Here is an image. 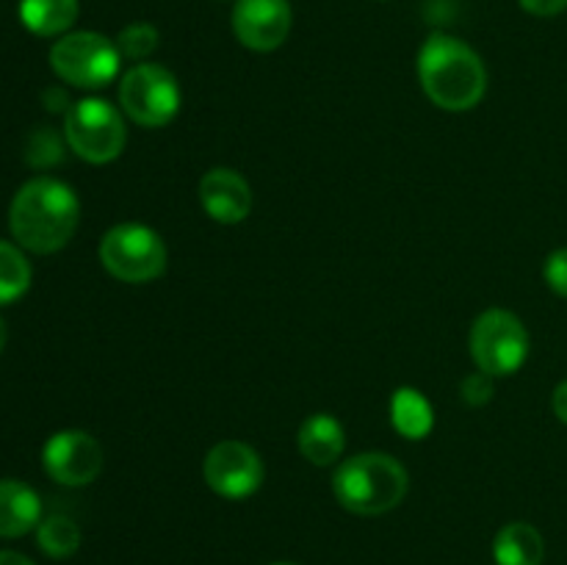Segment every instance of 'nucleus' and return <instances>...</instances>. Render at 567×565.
Segmentation results:
<instances>
[{
  "label": "nucleus",
  "instance_id": "1",
  "mask_svg": "<svg viewBox=\"0 0 567 565\" xmlns=\"http://www.w3.org/2000/svg\"><path fill=\"white\" fill-rule=\"evenodd\" d=\"M78 222H81V199L72 186L55 177H33L11 199V236L28 253H59L75 236Z\"/></svg>",
  "mask_w": 567,
  "mask_h": 565
},
{
  "label": "nucleus",
  "instance_id": "2",
  "mask_svg": "<svg viewBox=\"0 0 567 565\" xmlns=\"http://www.w3.org/2000/svg\"><path fill=\"white\" fill-rule=\"evenodd\" d=\"M419 81L426 97L443 111H471L487 92V70L463 39L432 33L419 53Z\"/></svg>",
  "mask_w": 567,
  "mask_h": 565
},
{
  "label": "nucleus",
  "instance_id": "3",
  "mask_svg": "<svg viewBox=\"0 0 567 565\" xmlns=\"http://www.w3.org/2000/svg\"><path fill=\"white\" fill-rule=\"evenodd\" d=\"M408 469L385 452H363L343 460L332 474L338 504L354 515H382L408 496Z\"/></svg>",
  "mask_w": 567,
  "mask_h": 565
},
{
  "label": "nucleus",
  "instance_id": "4",
  "mask_svg": "<svg viewBox=\"0 0 567 565\" xmlns=\"http://www.w3.org/2000/svg\"><path fill=\"white\" fill-rule=\"evenodd\" d=\"M166 244L142 222L114 225L100 242V264L122 282H153L166 271Z\"/></svg>",
  "mask_w": 567,
  "mask_h": 565
},
{
  "label": "nucleus",
  "instance_id": "5",
  "mask_svg": "<svg viewBox=\"0 0 567 565\" xmlns=\"http://www.w3.org/2000/svg\"><path fill=\"white\" fill-rule=\"evenodd\" d=\"M64 136L78 158L89 164H109L125 150V116L109 100L83 97L66 109Z\"/></svg>",
  "mask_w": 567,
  "mask_h": 565
},
{
  "label": "nucleus",
  "instance_id": "6",
  "mask_svg": "<svg viewBox=\"0 0 567 565\" xmlns=\"http://www.w3.org/2000/svg\"><path fill=\"white\" fill-rule=\"evenodd\" d=\"M50 66L70 86L103 89L120 75L122 53L103 33L75 31L50 48Z\"/></svg>",
  "mask_w": 567,
  "mask_h": 565
},
{
  "label": "nucleus",
  "instance_id": "7",
  "mask_svg": "<svg viewBox=\"0 0 567 565\" xmlns=\"http://www.w3.org/2000/svg\"><path fill=\"white\" fill-rule=\"evenodd\" d=\"M471 355L476 369L496 377H509L520 371L529 358V332L524 321L504 308H491L476 316L471 327Z\"/></svg>",
  "mask_w": 567,
  "mask_h": 565
},
{
  "label": "nucleus",
  "instance_id": "8",
  "mask_svg": "<svg viewBox=\"0 0 567 565\" xmlns=\"http://www.w3.org/2000/svg\"><path fill=\"white\" fill-rule=\"evenodd\" d=\"M122 114L142 127H164L181 111V86L166 66L142 61L120 83Z\"/></svg>",
  "mask_w": 567,
  "mask_h": 565
},
{
  "label": "nucleus",
  "instance_id": "9",
  "mask_svg": "<svg viewBox=\"0 0 567 565\" xmlns=\"http://www.w3.org/2000/svg\"><path fill=\"white\" fill-rule=\"evenodd\" d=\"M205 482L221 499H247L264 485V460L249 443L219 441L203 463Z\"/></svg>",
  "mask_w": 567,
  "mask_h": 565
},
{
  "label": "nucleus",
  "instance_id": "10",
  "mask_svg": "<svg viewBox=\"0 0 567 565\" xmlns=\"http://www.w3.org/2000/svg\"><path fill=\"white\" fill-rule=\"evenodd\" d=\"M103 446L97 438L83 430H61L48 438L42 449V465L59 485H89L103 471Z\"/></svg>",
  "mask_w": 567,
  "mask_h": 565
},
{
  "label": "nucleus",
  "instance_id": "11",
  "mask_svg": "<svg viewBox=\"0 0 567 565\" xmlns=\"http://www.w3.org/2000/svg\"><path fill=\"white\" fill-rule=\"evenodd\" d=\"M233 33L244 48L271 53L291 33V3L288 0H236Z\"/></svg>",
  "mask_w": 567,
  "mask_h": 565
},
{
  "label": "nucleus",
  "instance_id": "12",
  "mask_svg": "<svg viewBox=\"0 0 567 565\" xmlns=\"http://www.w3.org/2000/svg\"><path fill=\"white\" fill-rule=\"evenodd\" d=\"M199 203L219 225H238L252 210V188L230 166H214L199 177Z\"/></svg>",
  "mask_w": 567,
  "mask_h": 565
},
{
  "label": "nucleus",
  "instance_id": "13",
  "mask_svg": "<svg viewBox=\"0 0 567 565\" xmlns=\"http://www.w3.org/2000/svg\"><path fill=\"white\" fill-rule=\"evenodd\" d=\"M42 521V499L20 480H0V537H22Z\"/></svg>",
  "mask_w": 567,
  "mask_h": 565
},
{
  "label": "nucleus",
  "instance_id": "14",
  "mask_svg": "<svg viewBox=\"0 0 567 565\" xmlns=\"http://www.w3.org/2000/svg\"><path fill=\"white\" fill-rule=\"evenodd\" d=\"M299 452L313 465H332L341 460L347 449V432L343 424L330 413H313L299 427Z\"/></svg>",
  "mask_w": 567,
  "mask_h": 565
},
{
  "label": "nucleus",
  "instance_id": "15",
  "mask_svg": "<svg viewBox=\"0 0 567 565\" xmlns=\"http://www.w3.org/2000/svg\"><path fill=\"white\" fill-rule=\"evenodd\" d=\"M546 557L543 535L526 521H513L502 526L493 541V559L496 565H540Z\"/></svg>",
  "mask_w": 567,
  "mask_h": 565
},
{
  "label": "nucleus",
  "instance_id": "16",
  "mask_svg": "<svg viewBox=\"0 0 567 565\" xmlns=\"http://www.w3.org/2000/svg\"><path fill=\"white\" fill-rule=\"evenodd\" d=\"M391 421L408 441H421L435 427V410L419 388H396L391 397Z\"/></svg>",
  "mask_w": 567,
  "mask_h": 565
},
{
  "label": "nucleus",
  "instance_id": "17",
  "mask_svg": "<svg viewBox=\"0 0 567 565\" xmlns=\"http://www.w3.org/2000/svg\"><path fill=\"white\" fill-rule=\"evenodd\" d=\"M20 20L37 37H64L78 20V0H20Z\"/></svg>",
  "mask_w": 567,
  "mask_h": 565
},
{
  "label": "nucleus",
  "instance_id": "18",
  "mask_svg": "<svg viewBox=\"0 0 567 565\" xmlns=\"http://www.w3.org/2000/svg\"><path fill=\"white\" fill-rule=\"evenodd\" d=\"M37 543L48 557L66 559L81 548V530L70 515H48L39 521Z\"/></svg>",
  "mask_w": 567,
  "mask_h": 565
},
{
  "label": "nucleus",
  "instance_id": "19",
  "mask_svg": "<svg viewBox=\"0 0 567 565\" xmlns=\"http://www.w3.org/2000/svg\"><path fill=\"white\" fill-rule=\"evenodd\" d=\"M31 288V264L20 247L0 242V305H11Z\"/></svg>",
  "mask_w": 567,
  "mask_h": 565
},
{
  "label": "nucleus",
  "instance_id": "20",
  "mask_svg": "<svg viewBox=\"0 0 567 565\" xmlns=\"http://www.w3.org/2000/svg\"><path fill=\"white\" fill-rule=\"evenodd\" d=\"M116 48H120L122 59L144 61L155 53L158 48V28L150 22H133V25L122 28L116 37Z\"/></svg>",
  "mask_w": 567,
  "mask_h": 565
},
{
  "label": "nucleus",
  "instance_id": "21",
  "mask_svg": "<svg viewBox=\"0 0 567 565\" xmlns=\"http://www.w3.org/2000/svg\"><path fill=\"white\" fill-rule=\"evenodd\" d=\"M543 277H546L548 288L559 297L567 299V247L554 249L543 264Z\"/></svg>",
  "mask_w": 567,
  "mask_h": 565
},
{
  "label": "nucleus",
  "instance_id": "22",
  "mask_svg": "<svg viewBox=\"0 0 567 565\" xmlns=\"http://www.w3.org/2000/svg\"><path fill=\"white\" fill-rule=\"evenodd\" d=\"M463 399L468 404H474V408H482V404H487L493 399V377L485 374V371H474V374H468L463 380Z\"/></svg>",
  "mask_w": 567,
  "mask_h": 565
},
{
  "label": "nucleus",
  "instance_id": "23",
  "mask_svg": "<svg viewBox=\"0 0 567 565\" xmlns=\"http://www.w3.org/2000/svg\"><path fill=\"white\" fill-rule=\"evenodd\" d=\"M520 9L535 17H557L567 9V0H518Z\"/></svg>",
  "mask_w": 567,
  "mask_h": 565
},
{
  "label": "nucleus",
  "instance_id": "24",
  "mask_svg": "<svg viewBox=\"0 0 567 565\" xmlns=\"http://www.w3.org/2000/svg\"><path fill=\"white\" fill-rule=\"evenodd\" d=\"M551 408H554V415H557L563 424H567V380H563L557 388H554Z\"/></svg>",
  "mask_w": 567,
  "mask_h": 565
},
{
  "label": "nucleus",
  "instance_id": "25",
  "mask_svg": "<svg viewBox=\"0 0 567 565\" xmlns=\"http://www.w3.org/2000/svg\"><path fill=\"white\" fill-rule=\"evenodd\" d=\"M0 565H37L20 552H0Z\"/></svg>",
  "mask_w": 567,
  "mask_h": 565
},
{
  "label": "nucleus",
  "instance_id": "26",
  "mask_svg": "<svg viewBox=\"0 0 567 565\" xmlns=\"http://www.w3.org/2000/svg\"><path fill=\"white\" fill-rule=\"evenodd\" d=\"M6 338H9V330H6V321L0 319V352H3L6 347Z\"/></svg>",
  "mask_w": 567,
  "mask_h": 565
},
{
  "label": "nucleus",
  "instance_id": "27",
  "mask_svg": "<svg viewBox=\"0 0 567 565\" xmlns=\"http://www.w3.org/2000/svg\"><path fill=\"white\" fill-rule=\"evenodd\" d=\"M271 565H297V563H271Z\"/></svg>",
  "mask_w": 567,
  "mask_h": 565
}]
</instances>
